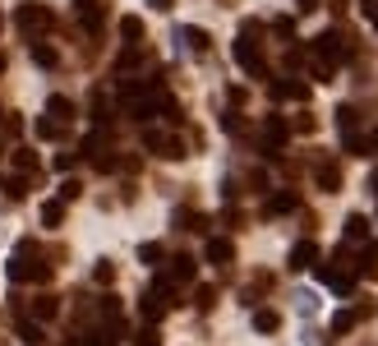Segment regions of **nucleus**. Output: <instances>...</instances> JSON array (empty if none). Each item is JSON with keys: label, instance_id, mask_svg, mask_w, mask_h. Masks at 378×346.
Wrapping results in <instances>:
<instances>
[{"label": "nucleus", "instance_id": "nucleus-36", "mask_svg": "<svg viewBox=\"0 0 378 346\" xmlns=\"http://www.w3.org/2000/svg\"><path fill=\"white\" fill-rule=\"evenodd\" d=\"M134 346H162V337H157V328H139V337H134Z\"/></svg>", "mask_w": 378, "mask_h": 346}, {"label": "nucleus", "instance_id": "nucleus-23", "mask_svg": "<svg viewBox=\"0 0 378 346\" xmlns=\"http://www.w3.org/2000/svg\"><path fill=\"white\" fill-rule=\"evenodd\" d=\"M346 153H351V157H369V153H374V144H369L365 134H356V130H346Z\"/></svg>", "mask_w": 378, "mask_h": 346}, {"label": "nucleus", "instance_id": "nucleus-19", "mask_svg": "<svg viewBox=\"0 0 378 346\" xmlns=\"http://www.w3.org/2000/svg\"><path fill=\"white\" fill-rule=\"evenodd\" d=\"M46 116H56V120H74V102H69V97H60V92H56V97H51V102H46Z\"/></svg>", "mask_w": 378, "mask_h": 346}, {"label": "nucleus", "instance_id": "nucleus-46", "mask_svg": "<svg viewBox=\"0 0 378 346\" xmlns=\"http://www.w3.org/2000/svg\"><path fill=\"white\" fill-rule=\"evenodd\" d=\"M222 5H231V0H222Z\"/></svg>", "mask_w": 378, "mask_h": 346}, {"label": "nucleus", "instance_id": "nucleus-12", "mask_svg": "<svg viewBox=\"0 0 378 346\" xmlns=\"http://www.w3.org/2000/svg\"><path fill=\"white\" fill-rule=\"evenodd\" d=\"M65 134H69V125L56 120V116H42V120H37V139H46V144H51V139H65Z\"/></svg>", "mask_w": 378, "mask_h": 346}, {"label": "nucleus", "instance_id": "nucleus-44", "mask_svg": "<svg viewBox=\"0 0 378 346\" xmlns=\"http://www.w3.org/2000/svg\"><path fill=\"white\" fill-rule=\"evenodd\" d=\"M369 144H374V148H378V130H374V139H369Z\"/></svg>", "mask_w": 378, "mask_h": 346}, {"label": "nucleus", "instance_id": "nucleus-29", "mask_svg": "<svg viewBox=\"0 0 378 346\" xmlns=\"http://www.w3.org/2000/svg\"><path fill=\"white\" fill-rule=\"evenodd\" d=\"M337 125H342V134H346V130H356V125H360V111H356V106H351V102H346V106H337Z\"/></svg>", "mask_w": 378, "mask_h": 346}, {"label": "nucleus", "instance_id": "nucleus-35", "mask_svg": "<svg viewBox=\"0 0 378 346\" xmlns=\"http://www.w3.org/2000/svg\"><path fill=\"white\" fill-rule=\"evenodd\" d=\"M194 305H199V310H212V305H217V286H199L194 291Z\"/></svg>", "mask_w": 378, "mask_h": 346}, {"label": "nucleus", "instance_id": "nucleus-26", "mask_svg": "<svg viewBox=\"0 0 378 346\" xmlns=\"http://www.w3.org/2000/svg\"><path fill=\"white\" fill-rule=\"evenodd\" d=\"M176 226H185V231H203V226H208V217H203V212H176Z\"/></svg>", "mask_w": 378, "mask_h": 346}, {"label": "nucleus", "instance_id": "nucleus-40", "mask_svg": "<svg viewBox=\"0 0 378 346\" xmlns=\"http://www.w3.org/2000/svg\"><path fill=\"white\" fill-rule=\"evenodd\" d=\"M356 319H374V300H360L356 305Z\"/></svg>", "mask_w": 378, "mask_h": 346}, {"label": "nucleus", "instance_id": "nucleus-20", "mask_svg": "<svg viewBox=\"0 0 378 346\" xmlns=\"http://www.w3.org/2000/svg\"><path fill=\"white\" fill-rule=\"evenodd\" d=\"M60 222H65V199H51V203H42V226H51V231H56Z\"/></svg>", "mask_w": 378, "mask_h": 346}, {"label": "nucleus", "instance_id": "nucleus-2", "mask_svg": "<svg viewBox=\"0 0 378 346\" xmlns=\"http://www.w3.org/2000/svg\"><path fill=\"white\" fill-rule=\"evenodd\" d=\"M10 282H14V286H23V282H51V258L42 254V245H37L33 235L14 245V254H10Z\"/></svg>", "mask_w": 378, "mask_h": 346}, {"label": "nucleus", "instance_id": "nucleus-9", "mask_svg": "<svg viewBox=\"0 0 378 346\" xmlns=\"http://www.w3.org/2000/svg\"><path fill=\"white\" fill-rule=\"evenodd\" d=\"M290 272H304V268H314V263H318V245H314V240H300V245L290 249Z\"/></svg>", "mask_w": 378, "mask_h": 346}, {"label": "nucleus", "instance_id": "nucleus-43", "mask_svg": "<svg viewBox=\"0 0 378 346\" xmlns=\"http://www.w3.org/2000/svg\"><path fill=\"white\" fill-rule=\"evenodd\" d=\"M5 69H10V56H5V51H0V74H5Z\"/></svg>", "mask_w": 378, "mask_h": 346}, {"label": "nucleus", "instance_id": "nucleus-22", "mask_svg": "<svg viewBox=\"0 0 378 346\" xmlns=\"http://www.w3.org/2000/svg\"><path fill=\"white\" fill-rule=\"evenodd\" d=\"M28 190H33V176H14V180H5V194H10L14 203L28 199Z\"/></svg>", "mask_w": 378, "mask_h": 346}, {"label": "nucleus", "instance_id": "nucleus-10", "mask_svg": "<svg viewBox=\"0 0 378 346\" xmlns=\"http://www.w3.org/2000/svg\"><path fill=\"white\" fill-rule=\"evenodd\" d=\"M203 254H208V263H217V268H226V263H231V258H235V245H231V240H226V235H212Z\"/></svg>", "mask_w": 378, "mask_h": 346}, {"label": "nucleus", "instance_id": "nucleus-13", "mask_svg": "<svg viewBox=\"0 0 378 346\" xmlns=\"http://www.w3.org/2000/svg\"><path fill=\"white\" fill-rule=\"evenodd\" d=\"M56 314H60V300H56V296H37V300H33V319H37V324H51Z\"/></svg>", "mask_w": 378, "mask_h": 346}, {"label": "nucleus", "instance_id": "nucleus-17", "mask_svg": "<svg viewBox=\"0 0 378 346\" xmlns=\"http://www.w3.org/2000/svg\"><path fill=\"white\" fill-rule=\"evenodd\" d=\"M120 37L130 46H139V42H144V19H139V14H125V19H120Z\"/></svg>", "mask_w": 378, "mask_h": 346}, {"label": "nucleus", "instance_id": "nucleus-11", "mask_svg": "<svg viewBox=\"0 0 378 346\" xmlns=\"http://www.w3.org/2000/svg\"><path fill=\"white\" fill-rule=\"evenodd\" d=\"M365 240H369V217L351 212V217H346V245H365Z\"/></svg>", "mask_w": 378, "mask_h": 346}, {"label": "nucleus", "instance_id": "nucleus-34", "mask_svg": "<svg viewBox=\"0 0 378 346\" xmlns=\"http://www.w3.org/2000/svg\"><path fill=\"white\" fill-rule=\"evenodd\" d=\"M0 134H5V139H19V134H23V120H19V116H0Z\"/></svg>", "mask_w": 378, "mask_h": 346}, {"label": "nucleus", "instance_id": "nucleus-32", "mask_svg": "<svg viewBox=\"0 0 378 346\" xmlns=\"http://www.w3.org/2000/svg\"><path fill=\"white\" fill-rule=\"evenodd\" d=\"M115 337H120L115 328H92V333H88V346H115Z\"/></svg>", "mask_w": 378, "mask_h": 346}, {"label": "nucleus", "instance_id": "nucleus-7", "mask_svg": "<svg viewBox=\"0 0 378 346\" xmlns=\"http://www.w3.org/2000/svg\"><path fill=\"white\" fill-rule=\"evenodd\" d=\"M267 92L277 102H304L309 97V83H300V78H277V83H267Z\"/></svg>", "mask_w": 378, "mask_h": 346}, {"label": "nucleus", "instance_id": "nucleus-8", "mask_svg": "<svg viewBox=\"0 0 378 346\" xmlns=\"http://www.w3.org/2000/svg\"><path fill=\"white\" fill-rule=\"evenodd\" d=\"M314 185H318L323 194H337L342 190V167H337V162H318V167H314Z\"/></svg>", "mask_w": 378, "mask_h": 346}, {"label": "nucleus", "instance_id": "nucleus-25", "mask_svg": "<svg viewBox=\"0 0 378 346\" xmlns=\"http://www.w3.org/2000/svg\"><path fill=\"white\" fill-rule=\"evenodd\" d=\"M167 139L171 134H162V130H144V148H148V153H157V157H167Z\"/></svg>", "mask_w": 378, "mask_h": 346}, {"label": "nucleus", "instance_id": "nucleus-38", "mask_svg": "<svg viewBox=\"0 0 378 346\" xmlns=\"http://www.w3.org/2000/svg\"><path fill=\"white\" fill-rule=\"evenodd\" d=\"M222 130H226V134H240V130H245V120H240L235 111H226V116H222Z\"/></svg>", "mask_w": 378, "mask_h": 346}, {"label": "nucleus", "instance_id": "nucleus-47", "mask_svg": "<svg viewBox=\"0 0 378 346\" xmlns=\"http://www.w3.org/2000/svg\"><path fill=\"white\" fill-rule=\"evenodd\" d=\"M0 185H5V180H0Z\"/></svg>", "mask_w": 378, "mask_h": 346}, {"label": "nucleus", "instance_id": "nucleus-42", "mask_svg": "<svg viewBox=\"0 0 378 346\" xmlns=\"http://www.w3.org/2000/svg\"><path fill=\"white\" fill-rule=\"evenodd\" d=\"M148 5H153V10H171V5H176V0H148Z\"/></svg>", "mask_w": 378, "mask_h": 346}, {"label": "nucleus", "instance_id": "nucleus-21", "mask_svg": "<svg viewBox=\"0 0 378 346\" xmlns=\"http://www.w3.org/2000/svg\"><path fill=\"white\" fill-rule=\"evenodd\" d=\"M33 60L42 69H56L60 65V51H56V46H46V42H33Z\"/></svg>", "mask_w": 378, "mask_h": 346}, {"label": "nucleus", "instance_id": "nucleus-27", "mask_svg": "<svg viewBox=\"0 0 378 346\" xmlns=\"http://www.w3.org/2000/svg\"><path fill=\"white\" fill-rule=\"evenodd\" d=\"M356 324H360V319H356V310H342V314L332 319V337H346Z\"/></svg>", "mask_w": 378, "mask_h": 346}, {"label": "nucleus", "instance_id": "nucleus-15", "mask_svg": "<svg viewBox=\"0 0 378 346\" xmlns=\"http://www.w3.org/2000/svg\"><path fill=\"white\" fill-rule=\"evenodd\" d=\"M356 272L360 277H378V249L365 240V249H360V258H356Z\"/></svg>", "mask_w": 378, "mask_h": 346}, {"label": "nucleus", "instance_id": "nucleus-33", "mask_svg": "<svg viewBox=\"0 0 378 346\" xmlns=\"http://www.w3.org/2000/svg\"><path fill=\"white\" fill-rule=\"evenodd\" d=\"M290 130H300V134H314V130H318V116H314V111H300L295 120H290Z\"/></svg>", "mask_w": 378, "mask_h": 346}, {"label": "nucleus", "instance_id": "nucleus-31", "mask_svg": "<svg viewBox=\"0 0 378 346\" xmlns=\"http://www.w3.org/2000/svg\"><path fill=\"white\" fill-rule=\"evenodd\" d=\"M162 254H167V249L157 245V240H148V245H139V258H144L148 268H157V263H162Z\"/></svg>", "mask_w": 378, "mask_h": 346}, {"label": "nucleus", "instance_id": "nucleus-39", "mask_svg": "<svg viewBox=\"0 0 378 346\" xmlns=\"http://www.w3.org/2000/svg\"><path fill=\"white\" fill-rule=\"evenodd\" d=\"M78 194H83V185H78V180H65V185H60V199H65V203H74Z\"/></svg>", "mask_w": 378, "mask_h": 346}, {"label": "nucleus", "instance_id": "nucleus-14", "mask_svg": "<svg viewBox=\"0 0 378 346\" xmlns=\"http://www.w3.org/2000/svg\"><path fill=\"white\" fill-rule=\"evenodd\" d=\"M295 203H300V199H295V190H281V194H272V199L263 203V212H267V217H277V212H290Z\"/></svg>", "mask_w": 378, "mask_h": 346}, {"label": "nucleus", "instance_id": "nucleus-30", "mask_svg": "<svg viewBox=\"0 0 378 346\" xmlns=\"http://www.w3.org/2000/svg\"><path fill=\"white\" fill-rule=\"evenodd\" d=\"M92 282H97V286H111V282H115V263H111V258H102L97 268H92Z\"/></svg>", "mask_w": 378, "mask_h": 346}, {"label": "nucleus", "instance_id": "nucleus-3", "mask_svg": "<svg viewBox=\"0 0 378 346\" xmlns=\"http://www.w3.org/2000/svg\"><path fill=\"white\" fill-rule=\"evenodd\" d=\"M235 65L254 78H267V60H263V23L245 19L240 33H235Z\"/></svg>", "mask_w": 378, "mask_h": 346}, {"label": "nucleus", "instance_id": "nucleus-5", "mask_svg": "<svg viewBox=\"0 0 378 346\" xmlns=\"http://www.w3.org/2000/svg\"><path fill=\"white\" fill-rule=\"evenodd\" d=\"M286 139H290V120H281V116H267V125H263V157H277Z\"/></svg>", "mask_w": 378, "mask_h": 346}, {"label": "nucleus", "instance_id": "nucleus-18", "mask_svg": "<svg viewBox=\"0 0 378 346\" xmlns=\"http://www.w3.org/2000/svg\"><path fill=\"white\" fill-rule=\"evenodd\" d=\"M14 176H37V153L33 148H19V153H14Z\"/></svg>", "mask_w": 378, "mask_h": 346}, {"label": "nucleus", "instance_id": "nucleus-45", "mask_svg": "<svg viewBox=\"0 0 378 346\" xmlns=\"http://www.w3.org/2000/svg\"><path fill=\"white\" fill-rule=\"evenodd\" d=\"M374 190H378V176H374Z\"/></svg>", "mask_w": 378, "mask_h": 346}, {"label": "nucleus", "instance_id": "nucleus-16", "mask_svg": "<svg viewBox=\"0 0 378 346\" xmlns=\"http://www.w3.org/2000/svg\"><path fill=\"white\" fill-rule=\"evenodd\" d=\"M180 37H185V42H189V51H194V56H208L212 37L203 33V28H180Z\"/></svg>", "mask_w": 378, "mask_h": 346}, {"label": "nucleus", "instance_id": "nucleus-28", "mask_svg": "<svg viewBox=\"0 0 378 346\" xmlns=\"http://www.w3.org/2000/svg\"><path fill=\"white\" fill-rule=\"evenodd\" d=\"M272 33H277L281 42H295V19H290V14H281V19H272Z\"/></svg>", "mask_w": 378, "mask_h": 346}, {"label": "nucleus", "instance_id": "nucleus-24", "mask_svg": "<svg viewBox=\"0 0 378 346\" xmlns=\"http://www.w3.org/2000/svg\"><path fill=\"white\" fill-rule=\"evenodd\" d=\"M254 328H258V333H277V328H281V314H277V310H254Z\"/></svg>", "mask_w": 378, "mask_h": 346}, {"label": "nucleus", "instance_id": "nucleus-37", "mask_svg": "<svg viewBox=\"0 0 378 346\" xmlns=\"http://www.w3.org/2000/svg\"><path fill=\"white\" fill-rule=\"evenodd\" d=\"M19 337L28 346H37V342H42V328H37V324H19Z\"/></svg>", "mask_w": 378, "mask_h": 346}, {"label": "nucleus", "instance_id": "nucleus-6", "mask_svg": "<svg viewBox=\"0 0 378 346\" xmlns=\"http://www.w3.org/2000/svg\"><path fill=\"white\" fill-rule=\"evenodd\" d=\"M194 272H199L194 254H171V263H167V272H162V277H167L171 286H185V282H194Z\"/></svg>", "mask_w": 378, "mask_h": 346}, {"label": "nucleus", "instance_id": "nucleus-41", "mask_svg": "<svg viewBox=\"0 0 378 346\" xmlns=\"http://www.w3.org/2000/svg\"><path fill=\"white\" fill-rule=\"evenodd\" d=\"M318 10V0H300V14H314Z\"/></svg>", "mask_w": 378, "mask_h": 346}, {"label": "nucleus", "instance_id": "nucleus-4", "mask_svg": "<svg viewBox=\"0 0 378 346\" xmlns=\"http://www.w3.org/2000/svg\"><path fill=\"white\" fill-rule=\"evenodd\" d=\"M14 28H19V37H28V42H42V37L56 28V14L46 10V5H37V0H28V5L14 10Z\"/></svg>", "mask_w": 378, "mask_h": 346}, {"label": "nucleus", "instance_id": "nucleus-1", "mask_svg": "<svg viewBox=\"0 0 378 346\" xmlns=\"http://www.w3.org/2000/svg\"><path fill=\"white\" fill-rule=\"evenodd\" d=\"M356 56V37H346V33H318L314 37V46H309V69H314V78H328L342 69V60H351Z\"/></svg>", "mask_w": 378, "mask_h": 346}]
</instances>
